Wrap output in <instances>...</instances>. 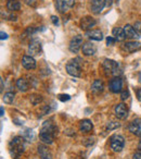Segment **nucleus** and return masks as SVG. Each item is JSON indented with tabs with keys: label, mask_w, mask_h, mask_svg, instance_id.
<instances>
[{
	"label": "nucleus",
	"mask_w": 141,
	"mask_h": 159,
	"mask_svg": "<svg viewBox=\"0 0 141 159\" xmlns=\"http://www.w3.org/2000/svg\"><path fill=\"white\" fill-rule=\"evenodd\" d=\"M25 139L22 136H15L11 142H10V152L11 155L14 157H18L20 154L24 152L25 148Z\"/></svg>",
	"instance_id": "obj_1"
},
{
	"label": "nucleus",
	"mask_w": 141,
	"mask_h": 159,
	"mask_svg": "<svg viewBox=\"0 0 141 159\" xmlns=\"http://www.w3.org/2000/svg\"><path fill=\"white\" fill-rule=\"evenodd\" d=\"M103 66L105 69V71H108L109 73H111L112 75H114L115 77H118L122 74V69L119 66V64L114 60H104Z\"/></svg>",
	"instance_id": "obj_2"
},
{
	"label": "nucleus",
	"mask_w": 141,
	"mask_h": 159,
	"mask_svg": "<svg viewBox=\"0 0 141 159\" xmlns=\"http://www.w3.org/2000/svg\"><path fill=\"white\" fill-rule=\"evenodd\" d=\"M110 146L111 149L115 152H119L124 149V146H125V139L122 135H113L110 139Z\"/></svg>",
	"instance_id": "obj_3"
},
{
	"label": "nucleus",
	"mask_w": 141,
	"mask_h": 159,
	"mask_svg": "<svg viewBox=\"0 0 141 159\" xmlns=\"http://www.w3.org/2000/svg\"><path fill=\"white\" fill-rule=\"evenodd\" d=\"M113 0H91L90 9L95 14H99L105 7H110Z\"/></svg>",
	"instance_id": "obj_4"
},
{
	"label": "nucleus",
	"mask_w": 141,
	"mask_h": 159,
	"mask_svg": "<svg viewBox=\"0 0 141 159\" xmlns=\"http://www.w3.org/2000/svg\"><path fill=\"white\" fill-rule=\"evenodd\" d=\"M66 72L72 76L79 77L80 76V66L78 64V62H76V60H70L66 64Z\"/></svg>",
	"instance_id": "obj_5"
},
{
	"label": "nucleus",
	"mask_w": 141,
	"mask_h": 159,
	"mask_svg": "<svg viewBox=\"0 0 141 159\" xmlns=\"http://www.w3.org/2000/svg\"><path fill=\"white\" fill-rule=\"evenodd\" d=\"M75 5V0H57L55 2V7H57L58 11L64 13L67 10H70L72 7Z\"/></svg>",
	"instance_id": "obj_6"
},
{
	"label": "nucleus",
	"mask_w": 141,
	"mask_h": 159,
	"mask_svg": "<svg viewBox=\"0 0 141 159\" xmlns=\"http://www.w3.org/2000/svg\"><path fill=\"white\" fill-rule=\"evenodd\" d=\"M83 45V36L82 35H76L72 38V40L70 42L68 45V49H70V52L77 53L79 51V49L82 48Z\"/></svg>",
	"instance_id": "obj_7"
},
{
	"label": "nucleus",
	"mask_w": 141,
	"mask_h": 159,
	"mask_svg": "<svg viewBox=\"0 0 141 159\" xmlns=\"http://www.w3.org/2000/svg\"><path fill=\"white\" fill-rule=\"evenodd\" d=\"M109 89L114 94L121 93L123 89V81L119 77H113L109 83Z\"/></svg>",
	"instance_id": "obj_8"
},
{
	"label": "nucleus",
	"mask_w": 141,
	"mask_h": 159,
	"mask_svg": "<svg viewBox=\"0 0 141 159\" xmlns=\"http://www.w3.org/2000/svg\"><path fill=\"white\" fill-rule=\"evenodd\" d=\"M28 53L29 56H38L41 53V43L38 39H33L29 43L28 46Z\"/></svg>",
	"instance_id": "obj_9"
},
{
	"label": "nucleus",
	"mask_w": 141,
	"mask_h": 159,
	"mask_svg": "<svg viewBox=\"0 0 141 159\" xmlns=\"http://www.w3.org/2000/svg\"><path fill=\"white\" fill-rule=\"evenodd\" d=\"M128 130L131 134L136 135V136H141V119L140 118H137V119L132 120L130 122L129 126H128Z\"/></svg>",
	"instance_id": "obj_10"
},
{
	"label": "nucleus",
	"mask_w": 141,
	"mask_h": 159,
	"mask_svg": "<svg viewBox=\"0 0 141 159\" xmlns=\"http://www.w3.org/2000/svg\"><path fill=\"white\" fill-rule=\"evenodd\" d=\"M114 111H115V116H116L117 119L124 120V119H126L128 116V109H127V107H126V105L123 104V102L117 104L114 108Z\"/></svg>",
	"instance_id": "obj_11"
},
{
	"label": "nucleus",
	"mask_w": 141,
	"mask_h": 159,
	"mask_svg": "<svg viewBox=\"0 0 141 159\" xmlns=\"http://www.w3.org/2000/svg\"><path fill=\"white\" fill-rule=\"evenodd\" d=\"M96 24H97V21L92 16H85L80 20V29L84 31H90Z\"/></svg>",
	"instance_id": "obj_12"
},
{
	"label": "nucleus",
	"mask_w": 141,
	"mask_h": 159,
	"mask_svg": "<svg viewBox=\"0 0 141 159\" xmlns=\"http://www.w3.org/2000/svg\"><path fill=\"white\" fill-rule=\"evenodd\" d=\"M124 32H125V35H126V38H129V39H139L140 38V34L137 32V30L135 29L134 26H131V25L127 24L124 26Z\"/></svg>",
	"instance_id": "obj_13"
},
{
	"label": "nucleus",
	"mask_w": 141,
	"mask_h": 159,
	"mask_svg": "<svg viewBox=\"0 0 141 159\" xmlns=\"http://www.w3.org/2000/svg\"><path fill=\"white\" fill-rule=\"evenodd\" d=\"M37 150L41 159H52V152H51V150L49 149V147L46 144L38 145Z\"/></svg>",
	"instance_id": "obj_14"
},
{
	"label": "nucleus",
	"mask_w": 141,
	"mask_h": 159,
	"mask_svg": "<svg viewBox=\"0 0 141 159\" xmlns=\"http://www.w3.org/2000/svg\"><path fill=\"white\" fill-rule=\"evenodd\" d=\"M140 48H141V44L139 42H135V40H132V42H127L123 45V49L126 52H129V53L138 51Z\"/></svg>",
	"instance_id": "obj_15"
},
{
	"label": "nucleus",
	"mask_w": 141,
	"mask_h": 159,
	"mask_svg": "<svg viewBox=\"0 0 141 159\" xmlns=\"http://www.w3.org/2000/svg\"><path fill=\"white\" fill-rule=\"evenodd\" d=\"M22 64L26 70H34L36 68V60L32 56H24L22 58Z\"/></svg>",
	"instance_id": "obj_16"
},
{
	"label": "nucleus",
	"mask_w": 141,
	"mask_h": 159,
	"mask_svg": "<svg viewBox=\"0 0 141 159\" xmlns=\"http://www.w3.org/2000/svg\"><path fill=\"white\" fill-rule=\"evenodd\" d=\"M86 36L88 38H90L91 40H102L103 39V34L99 30H90V31L86 32Z\"/></svg>",
	"instance_id": "obj_17"
},
{
	"label": "nucleus",
	"mask_w": 141,
	"mask_h": 159,
	"mask_svg": "<svg viewBox=\"0 0 141 159\" xmlns=\"http://www.w3.org/2000/svg\"><path fill=\"white\" fill-rule=\"evenodd\" d=\"M96 51H97V47L92 43L88 42L83 45V53L85 56H93L96 53Z\"/></svg>",
	"instance_id": "obj_18"
},
{
	"label": "nucleus",
	"mask_w": 141,
	"mask_h": 159,
	"mask_svg": "<svg viewBox=\"0 0 141 159\" xmlns=\"http://www.w3.org/2000/svg\"><path fill=\"white\" fill-rule=\"evenodd\" d=\"M93 128V124L91 122V120L89 119H85V120H82L79 123V131L83 133H88L92 130Z\"/></svg>",
	"instance_id": "obj_19"
},
{
	"label": "nucleus",
	"mask_w": 141,
	"mask_h": 159,
	"mask_svg": "<svg viewBox=\"0 0 141 159\" xmlns=\"http://www.w3.org/2000/svg\"><path fill=\"white\" fill-rule=\"evenodd\" d=\"M39 139L40 141L42 142L44 144H52L53 141H54L55 136L50 133H47V132H44V131H40L39 132Z\"/></svg>",
	"instance_id": "obj_20"
},
{
	"label": "nucleus",
	"mask_w": 141,
	"mask_h": 159,
	"mask_svg": "<svg viewBox=\"0 0 141 159\" xmlns=\"http://www.w3.org/2000/svg\"><path fill=\"white\" fill-rule=\"evenodd\" d=\"M112 33H113V37H114L117 42H123L126 38L125 32H124V29H122V27H114Z\"/></svg>",
	"instance_id": "obj_21"
},
{
	"label": "nucleus",
	"mask_w": 141,
	"mask_h": 159,
	"mask_svg": "<svg viewBox=\"0 0 141 159\" xmlns=\"http://www.w3.org/2000/svg\"><path fill=\"white\" fill-rule=\"evenodd\" d=\"M103 89H104V85L101 80H96V81H93L92 84H91V91H92L95 94L102 93Z\"/></svg>",
	"instance_id": "obj_22"
},
{
	"label": "nucleus",
	"mask_w": 141,
	"mask_h": 159,
	"mask_svg": "<svg viewBox=\"0 0 141 159\" xmlns=\"http://www.w3.org/2000/svg\"><path fill=\"white\" fill-rule=\"evenodd\" d=\"M7 9L9 11H19L21 9V3L19 0H9L7 2Z\"/></svg>",
	"instance_id": "obj_23"
},
{
	"label": "nucleus",
	"mask_w": 141,
	"mask_h": 159,
	"mask_svg": "<svg viewBox=\"0 0 141 159\" xmlns=\"http://www.w3.org/2000/svg\"><path fill=\"white\" fill-rule=\"evenodd\" d=\"M16 87H18L21 92H26L27 89H28V83H27V81L25 79L21 77V79H19L18 81H16Z\"/></svg>",
	"instance_id": "obj_24"
},
{
	"label": "nucleus",
	"mask_w": 141,
	"mask_h": 159,
	"mask_svg": "<svg viewBox=\"0 0 141 159\" xmlns=\"http://www.w3.org/2000/svg\"><path fill=\"white\" fill-rule=\"evenodd\" d=\"M14 97H15V94L12 93V92H8V93H6L5 95L2 96V100L5 104H12L14 100Z\"/></svg>",
	"instance_id": "obj_25"
},
{
	"label": "nucleus",
	"mask_w": 141,
	"mask_h": 159,
	"mask_svg": "<svg viewBox=\"0 0 141 159\" xmlns=\"http://www.w3.org/2000/svg\"><path fill=\"white\" fill-rule=\"evenodd\" d=\"M119 126H121V124H119L118 122H114V121L108 122V124H106V129H108L109 131L115 130V129L119 128Z\"/></svg>",
	"instance_id": "obj_26"
},
{
	"label": "nucleus",
	"mask_w": 141,
	"mask_h": 159,
	"mask_svg": "<svg viewBox=\"0 0 141 159\" xmlns=\"http://www.w3.org/2000/svg\"><path fill=\"white\" fill-rule=\"evenodd\" d=\"M42 100V97L40 95H32L31 96V102L33 105H37L39 104L40 102Z\"/></svg>",
	"instance_id": "obj_27"
},
{
	"label": "nucleus",
	"mask_w": 141,
	"mask_h": 159,
	"mask_svg": "<svg viewBox=\"0 0 141 159\" xmlns=\"http://www.w3.org/2000/svg\"><path fill=\"white\" fill-rule=\"evenodd\" d=\"M58 98H59V100H61V102H67V100L70 99V96L67 95V94H60V95L58 96Z\"/></svg>",
	"instance_id": "obj_28"
},
{
	"label": "nucleus",
	"mask_w": 141,
	"mask_h": 159,
	"mask_svg": "<svg viewBox=\"0 0 141 159\" xmlns=\"http://www.w3.org/2000/svg\"><path fill=\"white\" fill-rule=\"evenodd\" d=\"M128 97H129V92H128V91L122 92V94H121V99L122 100H126Z\"/></svg>",
	"instance_id": "obj_29"
},
{
	"label": "nucleus",
	"mask_w": 141,
	"mask_h": 159,
	"mask_svg": "<svg viewBox=\"0 0 141 159\" xmlns=\"http://www.w3.org/2000/svg\"><path fill=\"white\" fill-rule=\"evenodd\" d=\"M115 42H116V39H115L114 37H112V36H109V37L106 38V44L108 45H114Z\"/></svg>",
	"instance_id": "obj_30"
},
{
	"label": "nucleus",
	"mask_w": 141,
	"mask_h": 159,
	"mask_svg": "<svg viewBox=\"0 0 141 159\" xmlns=\"http://www.w3.org/2000/svg\"><path fill=\"white\" fill-rule=\"evenodd\" d=\"M135 29L137 30L139 34H141V21H138V22L135 23Z\"/></svg>",
	"instance_id": "obj_31"
},
{
	"label": "nucleus",
	"mask_w": 141,
	"mask_h": 159,
	"mask_svg": "<svg viewBox=\"0 0 141 159\" xmlns=\"http://www.w3.org/2000/svg\"><path fill=\"white\" fill-rule=\"evenodd\" d=\"M51 21H52V23L54 25H59V19H58L57 16H51Z\"/></svg>",
	"instance_id": "obj_32"
},
{
	"label": "nucleus",
	"mask_w": 141,
	"mask_h": 159,
	"mask_svg": "<svg viewBox=\"0 0 141 159\" xmlns=\"http://www.w3.org/2000/svg\"><path fill=\"white\" fill-rule=\"evenodd\" d=\"M0 35H1V36H0V38H1V39H7V38H8V35L5 33V32H1V33H0Z\"/></svg>",
	"instance_id": "obj_33"
},
{
	"label": "nucleus",
	"mask_w": 141,
	"mask_h": 159,
	"mask_svg": "<svg viewBox=\"0 0 141 159\" xmlns=\"http://www.w3.org/2000/svg\"><path fill=\"white\" fill-rule=\"evenodd\" d=\"M132 159H141V152H136L132 157Z\"/></svg>",
	"instance_id": "obj_34"
},
{
	"label": "nucleus",
	"mask_w": 141,
	"mask_h": 159,
	"mask_svg": "<svg viewBox=\"0 0 141 159\" xmlns=\"http://www.w3.org/2000/svg\"><path fill=\"white\" fill-rule=\"evenodd\" d=\"M137 97H138V99L141 102V89H138V91H137Z\"/></svg>",
	"instance_id": "obj_35"
},
{
	"label": "nucleus",
	"mask_w": 141,
	"mask_h": 159,
	"mask_svg": "<svg viewBox=\"0 0 141 159\" xmlns=\"http://www.w3.org/2000/svg\"><path fill=\"white\" fill-rule=\"evenodd\" d=\"M0 91L2 92L3 91V80L1 79V89H0Z\"/></svg>",
	"instance_id": "obj_36"
},
{
	"label": "nucleus",
	"mask_w": 141,
	"mask_h": 159,
	"mask_svg": "<svg viewBox=\"0 0 141 159\" xmlns=\"http://www.w3.org/2000/svg\"><path fill=\"white\" fill-rule=\"evenodd\" d=\"M138 149L141 152V139H140V141H139V144H138Z\"/></svg>",
	"instance_id": "obj_37"
},
{
	"label": "nucleus",
	"mask_w": 141,
	"mask_h": 159,
	"mask_svg": "<svg viewBox=\"0 0 141 159\" xmlns=\"http://www.w3.org/2000/svg\"><path fill=\"white\" fill-rule=\"evenodd\" d=\"M0 111H1V115H0V116L2 117V116H3V107H1V109H0Z\"/></svg>",
	"instance_id": "obj_38"
}]
</instances>
